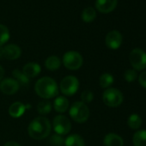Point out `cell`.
I'll list each match as a JSON object with an SVG mask.
<instances>
[{"instance_id":"obj_21","label":"cell","mask_w":146,"mask_h":146,"mask_svg":"<svg viewBox=\"0 0 146 146\" xmlns=\"http://www.w3.org/2000/svg\"><path fill=\"white\" fill-rule=\"evenodd\" d=\"M96 17V11L92 7H87L85 8L81 15V18L85 23H91L93 22Z\"/></svg>"},{"instance_id":"obj_18","label":"cell","mask_w":146,"mask_h":146,"mask_svg":"<svg viewBox=\"0 0 146 146\" xmlns=\"http://www.w3.org/2000/svg\"><path fill=\"white\" fill-rule=\"evenodd\" d=\"M60 65H61V60L59 59L58 57L54 56V55L49 56L45 61L46 68L51 71H55V70H58Z\"/></svg>"},{"instance_id":"obj_19","label":"cell","mask_w":146,"mask_h":146,"mask_svg":"<svg viewBox=\"0 0 146 146\" xmlns=\"http://www.w3.org/2000/svg\"><path fill=\"white\" fill-rule=\"evenodd\" d=\"M133 146H146V130L137 131L132 137Z\"/></svg>"},{"instance_id":"obj_12","label":"cell","mask_w":146,"mask_h":146,"mask_svg":"<svg viewBox=\"0 0 146 146\" xmlns=\"http://www.w3.org/2000/svg\"><path fill=\"white\" fill-rule=\"evenodd\" d=\"M22 54V49L20 46H18L16 44H9L5 46H4V58L10 59V60H15L20 58Z\"/></svg>"},{"instance_id":"obj_32","label":"cell","mask_w":146,"mask_h":146,"mask_svg":"<svg viewBox=\"0 0 146 146\" xmlns=\"http://www.w3.org/2000/svg\"><path fill=\"white\" fill-rule=\"evenodd\" d=\"M4 58V47L0 46V59Z\"/></svg>"},{"instance_id":"obj_6","label":"cell","mask_w":146,"mask_h":146,"mask_svg":"<svg viewBox=\"0 0 146 146\" xmlns=\"http://www.w3.org/2000/svg\"><path fill=\"white\" fill-rule=\"evenodd\" d=\"M129 61L135 70H143L146 69V52L141 48H134L130 52Z\"/></svg>"},{"instance_id":"obj_20","label":"cell","mask_w":146,"mask_h":146,"mask_svg":"<svg viewBox=\"0 0 146 146\" xmlns=\"http://www.w3.org/2000/svg\"><path fill=\"white\" fill-rule=\"evenodd\" d=\"M12 76L14 78V79L20 84L23 86H26L29 84L30 79L24 74L23 71H21L19 69H15L12 71Z\"/></svg>"},{"instance_id":"obj_25","label":"cell","mask_w":146,"mask_h":146,"mask_svg":"<svg viewBox=\"0 0 146 146\" xmlns=\"http://www.w3.org/2000/svg\"><path fill=\"white\" fill-rule=\"evenodd\" d=\"M37 110H38V113L40 114H47L52 110V104L48 101L40 102H39L37 106Z\"/></svg>"},{"instance_id":"obj_29","label":"cell","mask_w":146,"mask_h":146,"mask_svg":"<svg viewBox=\"0 0 146 146\" xmlns=\"http://www.w3.org/2000/svg\"><path fill=\"white\" fill-rule=\"evenodd\" d=\"M138 83L143 88L146 89V70H143L138 76Z\"/></svg>"},{"instance_id":"obj_7","label":"cell","mask_w":146,"mask_h":146,"mask_svg":"<svg viewBox=\"0 0 146 146\" xmlns=\"http://www.w3.org/2000/svg\"><path fill=\"white\" fill-rule=\"evenodd\" d=\"M79 88V81L74 76H66L64 77L59 84V90L61 93L66 96H73L77 93Z\"/></svg>"},{"instance_id":"obj_10","label":"cell","mask_w":146,"mask_h":146,"mask_svg":"<svg viewBox=\"0 0 146 146\" xmlns=\"http://www.w3.org/2000/svg\"><path fill=\"white\" fill-rule=\"evenodd\" d=\"M20 89V84L14 78H5L0 82V90L5 95H14Z\"/></svg>"},{"instance_id":"obj_16","label":"cell","mask_w":146,"mask_h":146,"mask_svg":"<svg viewBox=\"0 0 146 146\" xmlns=\"http://www.w3.org/2000/svg\"><path fill=\"white\" fill-rule=\"evenodd\" d=\"M69 101L64 96H58L53 102V108L58 113H64L69 108Z\"/></svg>"},{"instance_id":"obj_1","label":"cell","mask_w":146,"mask_h":146,"mask_svg":"<svg viewBox=\"0 0 146 146\" xmlns=\"http://www.w3.org/2000/svg\"><path fill=\"white\" fill-rule=\"evenodd\" d=\"M52 125L48 119L39 116L35 118L28 127L29 135L35 140H41L49 136Z\"/></svg>"},{"instance_id":"obj_4","label":"cell","mask_w":146,"mask_h":146,"mask_svg":"<svg viewBox=\"0 0 146 146\" xmlns=\"http://www.w3.org/2000/svg\"><path fill=\"white\" fill-rule=\"evenodd\" d=\"M124 96L120 90L115 88H108L102 94L104 104L110 108H117L123 102Z\"/></svg>"},{"instance_id":"obj_27","label":"cell","mask_w":146,"mask_h":146,"mask_svg":"<svg viewBox=\"0 0 146 146\" xmlns=\"http://www.w3.org/2000/svg\"><path fill=\"white\" fill-rule=\"evenodd\" d=\"M49 143L52 146H63L64 144V139L61 135L54 134L49 138Z\"/></svg>"},{"instance_id":"obj_14","label":"cell","mask_w":146,"mask_h":146,"mask_svg":"<svg viewBox=\"0 0 146 146\" xmlns=\"http://www.w3.org/2000/svg\"><path fill=\"white\" fill-rule=\"evenodd\" d=\"M40 70H41L40 65L35 62H29L26 64L23 69V72L29 78H34L37 77L40 73Z\"/></svg>"},{"instance_id":"obj_8","label":"cell","mask_w":146,"mask_h":146,"mask_svg":"<svg viewBox=\"0 0 146 146\" xmlns=\"http://www.w3.org/2000/svg\"><path fill=\"white\" fill-rule=\"evenodd\" d=\"M53 130L56 134L64 136L68 134L71 130V123L69 118L64 115L59 114L54 117L52 121Z\"/></svg>"},{"instance_id":"obj_5","label":"cell","mask_w":146,"mask_h":146,"mask_svg":"<svg viewBox=\"0 0 146 146\" xmlns=\"http://www.w3.org/2000/svg\"><path fill=\"white\" fill-rule=\"evenodd\" d=\"M84 63L83 56L76 51H69L63 56V64L70 70H76L82 67Z\"/></svg>"},{"instance_id":"obj_3","label":"cell","mask_w":146,"mask_h":146,"mask_svg":"<svg viewBox=\"0 0 146 146\" xmlns=\"http://www.w3.org/2000/svg\"><path fill=\"white\" fill-rule=\"evenodd\" d=\"M69 114L75 122L84 123L88 120L90 112L87 104L82 102H76L70 106Z\"/></svg>"},{"instance_id":"obj_24","label":"cell","mask_w":146,"mask_h":146,"mask_svg":"<svg viewBox=\"0 0 146 146\" xmlns=\"http://www.w3.org/2000/svg\"><path fill=\"white\" fill-rule=\"evenodd\" d=\"M10 40V30L4 25L0 24V46H3Z\"/></svg>"},{"instance_id":"obj_22","label":"cell","mask_w":146,"mask_h":146,"mask_svg":"<svg viewBox=\"0 0 146 146\" xmlns=\"http://www.w3.org/2000/svg\"><path fill=\"white\" fill-rule=\"evenodd\" d=\"M114 82V78L113 75L109 74V73H103L101 75L99 79L100 86L102 89H108Z\"/></svg>"},{"instance_id":"obj_11","label":"cell","mask_w":146,"mask_h":146,"mask_svg":"<svg viewBox=\"0 0 146 146\" xmlns=\"http://www.w3.org/2000/svg\"><path fill=\"white\" fill-rule=\"evenodd\" d=\"M118 0H96V8L101 13L112 12L117 6Z\"/></svg>"},{"instance_id":"obj_2","label":"cell","mask_w":146,"mask_h":146,"mask_svg":"<svg viewBox=\"0 0 146 146\" xmlns=\"http://www.w3.org/2000/svg\"><path fill=\"white\" fill-rule=\"evenodd\" d=\"M35 93L43 99H51L58 96V87L54 79L49 77L40 78L35 86Z\"/></svg>"},{"instance_id":"obj_31","label":"cell","mask_w":146,"mask_h":146,"mask_svg":"<svg viewBox=\"0 0 146 146\" xmlns=\"http://www.w3.org/2000/svg\"><path fill=\"white\" fill-rule=\"evenodd\" d=\"M4 76H5V70H4V68L1 65H0V81L2 80Z\"/></svg>"},{"instance_id":"obj_28","label":"cell","mask_w":146,"mask_h":146,"mask_svg":"<svg viewBox=\"0 0 146 146\" xmlns=\"http://www.w3.org/2000/svg\"><path fill=\"white\" fill-rule=\"evenodd\" d=\"M94 99V94L92 91L90 90H84L82 92L81 94V100H82V102L87 104V103H90L93 101Z\"/></svg>"},{"instance_id":"obj_9","label":"cell","mask_w":146,"mask_h":146,"mask_svg":"<svg viewBox=\"0 0 146 146\" xmlns=\"http://www.w3.org/2000/svg\"><path fill=\"white\" fill-rule=\"evenodd\" d=\"M122 40V35L118 30H112L108 32L106 35L105 43L108 48L112 50H116L121 46Z\"/></svg>"},{"instance_id":"obj_17","label":"cell","mask_w":146,"mask_h":146,"mask_svg":"<svg viewBox=\"0 0 146 146\" xmlns=\"http://www.w3.org/2000/svg\"><path fill=\"white\" fill-rule=\"evenodd\" d=\"M64 146H85V143L80 135L71 134L64 139Z\"/></svg>"},{"instance_id":"obj_26","label":"cell","mask_w":146,"mask_h":146,"mask_svg":"<svg viewBox=\"0 0 146 146\" xmlns=\"http://www.w3.org/2000/svg\"><path fill=\"white\" fill-rule=\"evenodd\" d=\"M137 78V70L134 69H128L124 73V78L127 83H132L134 82Z\"/></svg>"},{"instance_id":"obj_15","label":"cell","mask_w":146,"mask_h":146,"mask_svg":"<svg viewBox=\"0 0 146 146\" xmlns=\"http://www.w3.org/2000/svg\"><path fill=\"white\" fill-rule=\"evenodd\" d=\"M103 143L105 146H123L124 140L118 134L108 133L104 137Z\"/></svg>"},{"instance_id":"obj_13","label":"cell","mask_w":146,"mask_h":146,"mask_svg":"<svg viewBox=\"0 0 146 146\" xmlns=\"http://www.w3.org/2000/svg\"><path fill=\"white\" fill-rule=\"evenodd\" d=\"M30 108L29 105H24L21 102H16L12 103L9 108V114L15 119L20 118L25 113L26 109Z\"/></svg>"},{"instance_id":"obj_30","label":"cell","mask_w":146,"mask_h":146,"mask_svg":"<svg viewBox=\"0 0 146 146\" xmlns=\"http://www.w3.org/2000/svg\"><path fill=\"white\" fill-rule=\"evenodd\" d=\"M4 146H21V145H20L18 143H17V142H14V141H9V142L5 143Z\"/></svg>"},{"instance_id":"obj_23","label":"cell","mask_w":146,"mask_h":146,"mask_svg":"<svg viewBox=\"0 0 146 146\" xmlns=\"http://www.w3.org/2000/svg\"><path fill=\"white\" fill-rule=\"evenodd\" d=\"M127 125L131 129L137 130L142 125V119L137 113H132L127 119Z\"/></svg>"}]
</instances>
